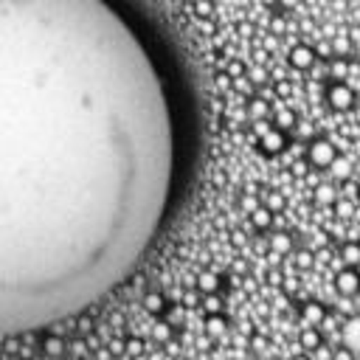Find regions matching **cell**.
I'll use <instances>...</instances> for the list:
<instances>
[{
  "label": "cell",
  "mask_w": 360,
  "mask_h": 360,
  "mask_svg": "<svg viewBox=\"0 0 360 360\" xmlns=\"http://www.w3.org/2000/svg\"><path fill=\"white\" fill-rule=\"evenodd\" d=\"M335 360H352V352L343 346V349H338V352H335Z\"/></svg>",
  "instance_id": "19"
},
{
  "label": "cell",
  "mask_w": 360,
  "mask_h": 360,
  "mask_svg": "<svg viewBox=\"0 0 360 360\" xmlns=\"http://www.w3.org/2000/svg\"><path fill=\"white\" fill-rule=\"evenodd\" d=\"M335 287H338L340 295H354V292H360V273H354L352 267L340 270L338 278H335Z\"/></svg>",
  "instance_id": "3"
},
{
  "label": "cell",
  "mask_w": 360,
  "mask_h": 360,
  "mask_svg": "<svg viewBox=\"0 0 360 360\" xmlns=\"http://www.w3.org/2000/svg\"><path fill=\"white\" fill-rule=\"evenodd\" d=\"M315 200H318L321 205H329V202H335V200H338V191H335L332 186H321V188L315 191Z\"/></svg>",
  "instance_id": "11"
},
{
  "label": "cell",
  "mask_w": 360,
  "mask_h": 360,
  "mask_svg": "<svg viewBox=\"0 0 360 360\" xmlns=\"http://www.w3.org/2000/svg\"><path fill=\"white\" fill-rule=\"evenodd\" d=\"M335 158H338V152H335V146H332L329 141H312V143H309V160H312L315 166L329 169V166L335 163Z\"/></svg>",
  "instance_id": "2"
},
{
  "label": "cell",
  "mask_w": 360,
  "mask_h": 360,
  "mask_svg": "<svg viewBox=\"0 0 360 360\" xmlns=\"http://www.w3.org/2000/svg\"><path fill=\"white\" fill-rule=\"evenodd\" d=\"M143 304H146L149 312H160V309H163V295H155V292H152V295L143 298Z\"/></svg>",
  "instance_id": "15"
},
{
  "label": "cell",
  "mask_w": 360,
  "mask_h": 360,
  "mask_svg": "<svg viewBox=\"0 0 360 360\" xmlns=\"http://www.w3.org/2000/svg\"><path fill=\"white\" fill-rule=\"evenodd\" d=\"M172 180V107L132 25L107 0H0V335L118 287Z\"/></svg>",
  "instance_id": "1"
},
{
  "label": "cell",
  "mask_w": 360,
  "mask_h": 360,
  "mask_svg": "<svg viewBox=\"0 0 360 360\" xmlns=\"http://www.w3.org/2000/svg\"><path fill=\"white\" fill-rule=\"evenodd\" d=\"M200 290L214 292V290H217V276H214V273H202V276H200Z\"/></svg>",
  "instance_id": "14"
},
{
  "label": "cell",
  "mask_w": 360,
  "mask_h": 360,
  "mask_svg": "<svg viewBox=\"0 0 360 360\" xmlns=\"http://www.w3.org/2000/svg\"><path fill=\"white\" fill-rule=\"evenodd\" d=\"M270 250L287 253V250H292V239H290L287 233H273V236H270Z\"/></svg>",
  "instance_id": "9"
},
{
  "label": "cell",
  "mask_w": 360,
  "mask_h": 360,
  "mask_svg": "<svg viewBox=\"0 0 360 360\" xmlns=\"http://www.w3.org/2000/svg\"><path fill=\"white\" fill-rule=\"evenodd\" d=\"M155 335H158V338H169V329L160 323V329H155Z\"/></svg>",
  "instance_id": "20"
},
{
  "label": "cell",
  "mask_w": 360,
  "mask_h": 360,
  "mask_svg": "<svg viewBox=\"0 0 360 360\" xmlns=\"http://www.w3.org/2000/svg\"><path fill=\"white\" fill-rule=\"evenodd\" d=\"M281 202H284V200H281L278 194H270V200H267V211H270V214H273V211H278V208H281Z\"/></svg>",
  "instance_id": "17"
},
{
  "label": "cell",
  "mask_w": 360,
  "mask_h": 360,
  "mask_svg": "<svg viewBox=\"0 0 360 360\" xmlns=\"http://www.w3.org/2000/svg\"><path fill=\"white\" fill-rule=\"evenodd\" d=\"M343 346L352 354L360 352V315H354V318L346 321V326H343Z\"/></svg>",
  "instance_id": "4"
},
{
  "label": "cell",
  "mask_w": 360,
  "mask_h": 360,
  "mask_svg": "<svg viewBox=\"0 0 360 360\" xmlns=\"http://www.w3.org/2000/svg\"><path fill=\"white\" fill-rule=\"evenodd\" d=\"M329 172H332L338 180H346V177L352 174V163H349L346 158H340V155H338V158H335V163L329 166Z\"/></svg>",
  "instance_id": "8"
},
{
  "label": "cell",
  "mask_w": 360,
  "mask_h": 360,
  "mask_svg": "<svg viewBox=\"0 0 360 360\" xmlns=\"http://www.w3.org/2000/svg\"><path fill=\"white\" fill-rule=\"evenodd\" d=\"M343 259H346L349 264L360 262V245H346V248H343Z\"/></svg>",
  "instance_id": "16"
},
{
  "label": "cell",
  "mask_w": 360,
  "mask_h": 360,
  "mask_svg": "<svg viewBox=\"0 0 360 360\" xmlns=\"http://www.w3.org/2000/svg\"><path fill=\"white\" fill-rule=\"evenodd\" d=\"M318 343H321V335L315 332V326H307L304 335H301V346H304V349H315Z\"/></svg>",
  "instance_id": "12"
},
{
  "label": "cell",
  "mask_w": 360,
  "mask_h": 360,
  "mask_svg": "<svg viewBox=\"0 0 360 360\" xmlns=\"http://www.w3.org/2000/svg\"><path fill=\"white\" fill-rule=\"evenodd\" d=\"M304 318H307L309 326H312V323H321V321H323V307H321V304H307V307H304Z\"/></svg>",
  "instance_id": "10"
},
{
  "label": "cell",
  "mask_w": 360,
  "mask_h": 360,
  "mask_svg": "<svg viewBox=\"0 0 360 360\" xmlns=\"http://www.w3.org/2000/svg\"><path fill=\"white\" fill-rule=\"evenodd\" d=\"M45 349H48V354H59L62 352V340H45Z\"/></svg>",
  "instance_id": "18"
},
{
  "label": "cell",
  "mask_w": 360,
  "mask_h": 360,
  "mask_svg": "<svg viewBox=\"0 0 360 360\" xmlns=\"http://www.w3.org/2000/svg\"><path fill=\"white\" fill-rule=\"evenodd\" d=\"M281 146H284V135H281L278 129H273V132L262 135V149H264V152H278Z\"/></svg>",
  "instance_id": "7"
},
{
  "label": "cell",
  "mask_w": 360,
  "mask_h": 360,
  "mask_svg": "<svg viewBox=\"0 0 360 360\" xmlns=\"http://www.w3.org/2000/svg\"><path fill=\"white\" fill-rule=\"evenodd\" d=\"M312 59H315V53H312V48H307V45H295L292 53H290V65H292V68H301V70L309 68Z\"/></svg>",
  "instance_id": "6"
},
{
  "label": "cell",
  "mask_w": 360,
  "mask_h": 360,
  "mask_svg": "<svg viewBox=\"0 0 360 360\" xmlns=\"http://www.w3.org/2000/svg\"><path fill=\"white\" fill-rule=\"evenodd\" d=\"M253 225H256V228H267V225H270V211H267V208L253 211Z\"/></svg>",
  "instance_id": "13"
},
{
  "label": "cell",
  "mask_w": 360,
  "mask_h": 360,
  "mask_svg": "<svg viewBox=\"0 0 360 360\" xmlns=\"http://www.w3.org/2000/svg\"><path fill=\"white\" fill-rule=\"evenodd\" d=\"M329 104H332L335 110H349V107L354 104V93H352L346 84H335V87L329 90Z\"/></svg>",
  "instance_id": "5"
}]
</instances>
